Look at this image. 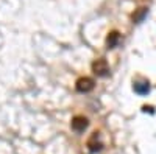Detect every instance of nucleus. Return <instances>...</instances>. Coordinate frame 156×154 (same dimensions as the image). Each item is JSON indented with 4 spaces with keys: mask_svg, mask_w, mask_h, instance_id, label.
<instances>
[{
    "mask_svg": "<svg viewBox=\"0 0 156 154\" xmlns=\"http://www.w3.org/2000/svg\"><path fill=\"white\" fill-rule=\"evenodd\" d=\"M92 70L97 76H108L109 75V67H108V62L105 59H97L92 64Z\"/></svg>",
    "mask_w": 156,
    "mask_h": 154,
    "instance_id": "nucleus-1",
    "label": "nucleus"
},
{
    "mask_svg": "<svg viewBox=\"0 0 156 154\" xmlns=\"http://www.w3.org/2000/svg\"><path fill=\"white\" fill-rule=\"evenodd\" d=\"M92 89H94V81L90 78H80L76 81V91L78 92L86 94V92H90Z\"/></svg>",
    "mask_w": 156,
    "mask_h": 154,
    "instance_id": "nucleus-2",
    "label": "nucleus"
},
{
    "mask_svg": "<svg viewBox=\"0 0 156 154\" xmlns=\"http://www.w3.org/2000/svg\"><path fill=\"white\" fill-rule=\"evenodd\" d=\"M89 126V121H87V118H84V117H75L73 120H72V129L75 131V132H83L86 128Z\"/></svg>",
    "mask_w": 156,
    "mask_h": 154,
    "instance_id": "nucleus-3",
    "label": "nucleus"
},
{
    "mask_svg": "<svg viewBox=\"0 0 156 154\" xmlns=\"http://www.w3.org/2000/svg\"><path fill=\"white\" fill-rule=\"evenodd\" d=\"M87 146H89V151H92V152H97V151H100L101 149V142L98 140V134L97 132H94V135L89 139V142H87Z\"/></svg>",
    "mask_w": 156,
    "mask_h": 154,
    "instance_id": "nucleus-4",
    "label": "nucleus"
},
{
    "mask_svg": "<svg viewBox=\"0 0 156 154\" xmlns=\"http://www.w3.org/2000/svg\"><path fill=\"white\" fill-rule=\"evenodd\" d=\"M133 87H134V92H137L140 95H145L150 92V84L147 81H137V83H134Z\"/></svg>",
    "mask_w": 156,
    "mask_h": 154,
    "instance_id": "nucleus-5",
    "label": "nucleus"
},
{
    "mask_svg": "<svg viewBox=\"0 0 156 154\" xmlns=\"http://www.w3.org/2000/svg\"><path fill=\"white\" fill-rule=\"evenodd\" d=\"M119 39H120V36H119V33H117V31L109 33L108 37H106V45H108V48H114L117 44H119Z\"/></svg>",
    "mask_w": 156,
    "mask_h": 154,
    "instance_id": "nucleus-6",
    "label": "nucleus"
},
{
    "mask_svg": "<svg viewBox=\"0 0 156 154\" xmlns=\"http://www.w3.org/2000/svg\"><path fill=\"white\" fill-rule=\"evenodd\" d=\"M145 14H147V8H140V9L137 11V14H134V16H133V20H134L136 23H139L142 19L145 17Z\"/></svg>",
    "mask_w": 156,
    "mask_h": 154,
    "instance_id": "nucleus-7",
    "label": "nucleus"
}]
</instances>
